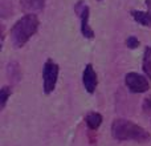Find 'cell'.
<instances>
[{"mask_svg": "<svg viewBox=\"0 0 151 146\" xmlns=\"http://www.w3.org/2000/svg\"><path fill=\"white\" fill-rule=\"evenodd\" d=\"M40 27V20L37 13L29 12L25 13L24 16H21L20 19L13 23V25L11 27L8 36H9V41L12 44L13 48H23L35 35L37 33Z\"/></svg>", "mask_w": 151, "mask_h": 146, "instance_id": "7a4b0ae2", "label": "cell"}, {"mask_svg": "<svg viewBox=\"0 0 151 146\" xmlns=\"http://www.w3.org/2000/svg\"><path fill=\"white\" fill-rule=\"evenodd\" d=\"M142 69H143L145 74L151 80V47L147 45L145 48L143 57H142Z\"/></svg>", "mask_w": 151, "mask_h": 146, "instance_id": "30bf717a", "label": "cell"}, {"mask_svg": "<svg viewBox=\"0 0 151 146\" xmlns=\"http://www.w3.org/2000/svg\"><path fill=\"white\" fill-rule=\"evenodd\" d=\"M60 74V66L53 59H47L42 66V92L49 96L56 90Z\"/></svg>", "mask_w": 151, "mask_h": 146, "instance_id": "3957f363", "label": "cell"}, {"mask_svg": "<svg viewBox=\"0 0 151 146\" xmlns=\"http://www.w3.org/2000/svg\"><path fill=\"white\" fill-rule=\"evenodd\" d=\"M146 8L145 9H133L131 11V17L134 21L141 24L142 27H151V0H146L145 1Z\"/></svg>", "mask_w": 151, "mask_h": 146, "instance_id": "52a82bcc", "label": "cell"}, {"mask_svg": "<svg viewBox=\"0 0 151 146\" xmlns=\"http://www.w3.org/2000/svg\"><path fill=\"white\" fill-rule=\"evenodd\" d=\"M74 12H76V15L80 17L81 35H82L85 39L91 40L94 37V31L90 27V23H89V19H90V8H89V5L86 4L85 1L80 0V1H77L74 5Z\"/></svg>", "mask_w": 151, "mask_h": 146, "instance_id": "5b68a950", "label": "cell"}, {"mask_svg": "<svg viewBox=\"0 0 151 146\" xmlns=\"http://www.w3.org/2000/svg\"><path fill=\"white\" fill-rule=\"evenodd\" d=\"M83 122H85L86 128L91 132H97L99 128H101L102 122H104V117L99 112H96V110H90L85 114L83 117Z\"/></svg>", "mask_w": 151, "mask_h": 146, "instance_id": "ba28073f", "label": "cell"}, {"mask_svg": "<svg viewBox=\"0 0 151 146\" xmlns=\"http://www.w3.org/2000/svg\"><path fill=\"white\" fill-rule=\"evenodd\" d=\"M12 96V86L11 85H3L0 88V110H4L7 106L8 100Z\"/></svg>", "mask_w": 151, "mask_h": 146, "instance_id": "8fae6325", "label": "cell"}, {"mask_svg": "<svg viewBox=\"0 0 151 146\" xmlns=\"http://www.w3.org/2000/svg\"><path fill=\"white\" fill-rule=\"evenodd\" d=\"M24 8L29 9L33 13H39L44 11L45 8V0H21Z\"/></svg>", "mask_w": 151, "mask_h": 146, "instance_id": "9c48e42d", "label": "cell"}, {"mask_svg": "<svg viewBox=\"0 0 151 146\" xmlns=\"http://www.w3.org/2000/svg\"><path fill=\"white\" fill-rule=\"evenodd\" d=\"M82 85L89 94H93L98 86V74L94 69L93 64L88 63L82 71Z\"/></svg>", "mask_w": 151, "mask_h": 146, "instance_id": "8992f818", "label": "cell"}, {"mask_svg": "<svg viewBox=\"0 0 151 146\" xmlns=\"http://www.w3.org/2000/svg\"><path fill=\"white\" fill-rule=\"evenodd\" d=\"M125 44L129 49H137V48L141 45V41L137 36H129L127 39L125 40Z\"/></svg>", "mask_w": 151, "mask_h": 146, "instance_id": "7c38bea8", "label": "cell"}, {"mask_svg": "<svg viewBox=\"0 0 151 146\" xmlns=\"http://www.w3.org/2000/svg\"><path fill=\"white\" fill-rule=\"evenodd\" d=\"M97 1H102V0H97Z\"/></svg>", "mask_w": 151, "mask_h": 146, "instance_id": "5bb4252c", "label": "cell"}, {"mask_svg": "<svg viewBox=\"0 0 151 146\" xmlns=\"http://www.w3.org/2000/svg\"><path fill=\"white\" fill-rule=\"evenodd\" d=\"M142 108H143V112L151 117V96H147V97H145L143 98Z\"/></svg>", "mask_w": 151, "mask_h": 146, "instance_id": "4fadbf2b", "label": "cell"}, {"mask_svg": "<svg viewBox=\"0 0 151 146\" xmlns=\"http://www.w3.org/2000/svg\"><path fill=\"white\" fill-rule=\"evenodd\" d=\"M150 122H151V117H150Z\"/></svg>", "mask_w": 151, "mask_h": 146, "instance_id": "9a60e30c", "label": "cell"}, {"mask_svg": "<svg viewBox=\"0 0 151 146\" xmlns=\"http://www.w3.org/2000/svg\"><path fill=\"white\" fill-rule=\"evenodd\" d=\"M125 85L129 92L133 94H142L150 90V78L146 74H142L135 71L127 72L125 76Z\"/></svg>", "mask_w": 151, "mask_h": 146, "instance_id": "277c9868", "label": "cell"}, {"mask_svg": "<svg viewBox=\"0 0 151 146\" xmlns=\"http://www.w3.org/2000/svg\"><path fill=\"white\" fill-rule=\"evenodd\" d=\"M111 137L119 142L146 144L151 141V134L146 128L127 118H115L111 122Z\"/></svg>", "mask_w": 151, "mask_h": 146, "instance_id": "6da1fadb", "label": "cell"}]
</instances>
